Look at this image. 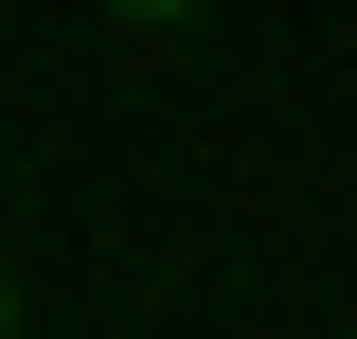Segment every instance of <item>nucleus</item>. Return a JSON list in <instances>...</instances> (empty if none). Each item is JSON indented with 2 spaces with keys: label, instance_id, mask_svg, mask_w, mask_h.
Masks as SVG:
<instances>
[{
  "label": "nucleus",
  "instance_id": "f257e3e1",
  "mask_svg": "<svg viewBox=\"0 0 357 339\" xmlns=\"http://www.w3.org/2000/svg\"><path fill=\"white\" fill-rule=\"evenodd\" d=\"M107 18H143V36H178V18H197V0H107Z\"/></svg>",
  "mask_w": 357,
  "mask_h": 339
},
{
  "label": "nucleus",
  "instance_id": "f03ea898",
  "mask_svg": "<svg viewBox=\"0 0 357 339\" xmlns=\"http://www.w3.org/2000/svg\"><path fill=\"white\" fill-rule=\"evenodd\" d=\"M0 339H18V286H0Z\"/></svg>",
  "mask_w": 357,
  "mask_h": 339
}]
</instances>
